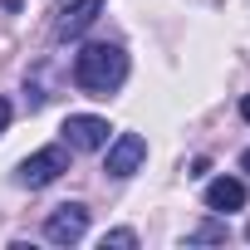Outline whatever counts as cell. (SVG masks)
Instances as JSON below:
<instances>
[{"label":"cell","instance_id":"6da1fadb","mask_svg":"<svg viewBox=\"0 0 250 250\" xmlns=\"http://www.w3.org/2000/svg\"><path fill=\"white\" fill-rule=\"evenodd\" d=\"M128 79V54L118 44H83L74 54V83L88 98H113Z\"/></svg>","mask_w":250,"mask_h":250},{"label":"cell","instance_id":"7a4b0ae2","mask_svg":"<svg viewBox=\"0 0 250 250\" xmlns=\"http://www.w3.org/2000/svg\"><path fill=\"white\" fill-rule=\"evenodd\" d=\"M64 172H69V147H40V152H30V157L20 162L15 182H20V187H49V182H59Z\"/></svg>","mask_w":250,"mask_h":250},{"label":"cell","instance_id":"3957f363","mask_svg":"<svg viewBox=\"0 0 250 250\" xmlns=\"http://www.w3.org/2000/svg\"><path fill=\"white\" fill-rule=\"evenodd\" d=\"M83 230H88V206H79V201L54 206V211H49V221H44V235H49L54 245H79V240H83Z\"/></svg>","mask_w":250,"mask_h":250},{"label":"cell","instance_id":"277c9868","mask_svg":"<svg viewBox=\"0 0 250 250\" xmlns=\"http://www.w3.org/2000/svg\"><path fill=\"white\" fill-rule=\"evenodd\" d=\"M108 0H69V5L54 10V40H79L98 15H103Z\"/></svg>","mask_w":250,"mask_h":250},{"label":"cell","instance_id":"5b68a950","mask_svg":"<svg viewBox=\"0 0 250 250\" xmlns=\"http://www.w3.org/2000/svg\"><path fill=\"white\" fill-rule=\"evenodd\" d=\"M64 143H69V152H98V147H108V123L93 113H74L64 123Z\"/></svg>","mask_w":250,"mask_h":250},{"label":"cell","instance_id":"8992f818","mask_svg":"<svg viewBox=\"0 0 250 250\" xmlns=\"http://www.w3.org/2000/svg\"><path fill=\"white\" fill-rule=\"evenodd\" d=\"M143 157H147V143H143L138 133H118V138L108 143L103 172H108V177H133V172L143 167Z\"/></svg>","mask_w":250,"mask_h":250},{"label":"cell","instance_id":"52a82bcc","mask_svg":"<svg viewBox=\"0 0 250 250\" xmlns=\"http://www.w3.org/2000/svg\"><path fill=\"white\" fill-rule=\"evenodd\" d=\"M206 206H211V211H240V206H245V182L216 177V182L206 187Z\"/></svg>","mask_w":250,"mask_h":250},{"label":"cell","instance_id":"ba28073f","mask_svg":"<svg viewBox=\"0 0 250 250\" xmlns=\"http://www.w3.org/2000/svg\"><path fill=\"white\" fill-rule=\"evenodd\" d=\"M187 240H191V245H216V240H226V226H221V221H206V226H196Z\"/></svg>","mask_w":250,"mask_h":250},{"label":"cell","instance_id":"9c48e42d","mask_svg":"<svg viewBox=\"0 0 250 250\" xmlns=\"http://www.w3.org/2000/svg\"><path fill=\"white\" fill-rule=\"evenodd\" d=\"M133 245H138L133 230H108V235H103V250H133Z\"/></svg>","mask_w":250,"mask_h":250},{"label":"cell","instance_id":"30bf717a","mask_svg":"<svg viewBox=\"0 0 250 250\" xmlns=\"http://www.w3.org/2000/svg\"><path fill=\"white\" fill-rule=\"evenodd\" d=\"M5 128H10V103L0 98V133H5Z\"/></svg>","mask_w":250,"mask_h":250},{"label":"cell","instance_id":"8fae6325","mask_svg":"<svg viewBox=\"0 0 250 250\" xmlns=\"http://www.w3.org/2000/svg\"><path fill=\"white\" fill-rule=\"evenodd\" d=\"M240 118H245V123H250V93H245V98H240Z\"/></svg>","mask_w":250,"mask_h":250},{"label":"cell","instance_id":"7c38bea8","mask_svg":"<svg viewBox=\"0 0 250 250\" xmlns=\"http://www.w3.org/2000/svg\"><path fill=\"white\" fill-rule=\"evenodd\" d=\"M240 167H245V172H250V152H245V157H240Z\"/></svg>","mask_w":250,"mask_h":250}]
</instances>
